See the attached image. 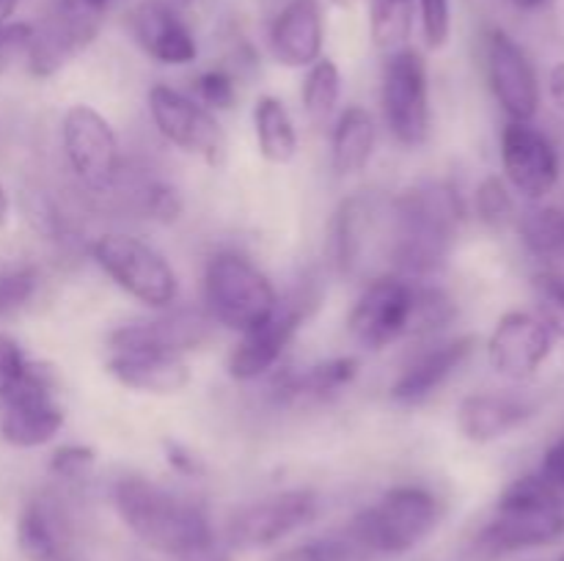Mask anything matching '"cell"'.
Returning a JSON list of instances; mask_svg holds the SVG:
<instances>
[{"mask_svg":"<svg viewBox=\"0 0 564 561\" xmlns=\"http://www.w3.org/2000/svg\"><path fill=\"white\" fill-rule=\"evenodd\" d=\"M505 176L521 196L540 201L560 182V154L554 143L529 121H507L501 130Z\"/></svg>","mask_w":564,"mask_h":561,"instance_id":"obj_18","label":"cell"},{"mask_svg":"<svg viewBox=\"0 0 564 561\" xmlns=\"http://www.w3.org/2000/svg\"><path fill=\"white\" fill-rule=\"evenodd\" d=\"M413 289L416 280L394 273H380L367 280L347 314V330L364 350H386L411 333Z\"/></svg>","mask_w":564,"mask_h":561,"instance_id":"obj_12","label":"cell"},{"mask_svg":"<svg viewBox=\"0 0 564 561\" xmlns=\"http://www.w3.org/2000/svg\"><path fill=\"white\" fill-rule=\"evenodd\" d=\"M378 127L364 105H350L336 119L330 132V168L336 176H356L372 163Z\"/></svg>","mask_w":564,"mask_h":561,"instance_id":"obj_27","label":"cell"},{"mask_svg":"<svg viewBox=\"0 0 564 561\" xmlns=\"http://www.w3.org/2000/svg\"><path fill=\"white\" fill-rule=\"evenodd\" d=\"M121 0H69L50 6L44 20L31 25L25 44L28 66L36 77H50L91 47L102 22Z\"/></svg>","mask_w":564,"mask_h":561,"instance_id":"obj_9","label":"cell"},{"mask_svg":"<svg viewBox=\"0 0 564 561\" xmlns=\"http://www.w3.org/2000/svg\"><path fill=\"white\" fill-rule=\"evenodd\" d=\"M61 143L66 163L83 187L110 193L121 174V152L110 121L91 105L75 102L61 119Z\"/></svg>","mask_w":564,"mask_h":561,"instance_id":"obj_10","label":"cell"},{"mask_svg":"<svg viewBox=\"0 0 564 561\" xmlns=\"http://www.w3.org/2000/svg\"><path fill=\"white\" fill-rule=\"evenodd\" d=\"M534 416V407L518 396L471 394L457 407V429L471 443H494Z\"/></svg>","mask_w":564,"mask_h":561,"instance_id":"obj_25","label":"cell"},{"mask_svg":"<svg viewBox=\"0 0 564 561\" xmlns=\"http://www.w3.org/2000/svg\"><path fill=\"white\" fill-rule=\"evenodd\" d=\"M176 561H229V559H226L215 544H207V548H198V550H191V553L180 556Z\"/></svg>","mask_w":564,"mask_h":561,"instance_id":"obj_44","label":"cell"},{"mask_svg":"<svg viewBox=\"0 0 564 561\" xmlns=\"http://www.w3.org/2000/svg\"><path fill=\"white\" fill-rule=\"evenodd\" d=\"M477 350L474 336H455V339H441L435 344L419 350L411 361L402 366L397 380L391 383V402L402 407H416L433 399L468 361Z\"/></svg>","mask_w":564,"mask_h":561,"instance_id":"obj_19","label":"cell"},{"mask_svg":"<svg viewBox=\"0 0 564 561\" xmlns=\"http://www.w3.org/2000/svg\"><path fill=\"white\" fill-rule=\"evenodd\" d=\"M510 3L521 11H538L543 9V6H549L551 0H510Z\"/></svg>","mask_w":564,"mask_h":561,"instance_id":"obj_45","label":"cell"},{"mask_svg":"<svg viewBox=\"0 0 564 561\" xmlns=\"http://www.w3.org/2000/svg\"><path fill=\"white\" fill-rule=\"evenodd\" d=\"M149 116L160 135L180 152L193 154L207 165H220L226 157V132L218 116L204 108L191 94H182L165 82L149 88Z\"/></svg>","mask_w":564,"mask_h":561,"instance_id":"obj_11","label":"cell"},{"mask_svg":"<svg viewBox=\"0 0 564 561\" xmlns=\"http://www.w3.org/2000/svg\"><path fill=\"white\" fill-rule=\"evenodd\" d=\"M466 207L460 193L441 179L416 182L389 201L386 273L424 280L438 273L455 248Z\"/></svg>","mask_w":564,"mask_h":561,"instance_id":"obj_1","label":"cell"},{"mask_svg":"<svg viewBox=\"0 0 564 561\" xmlns=\"http://www.w3.org/2000/svg\"><path fill=\"white\" fill-rule=\"evenodd\" d=\"M319 515V498L312 490H284L240 506L226 522V542L235 550L273 548L290 534L306 528Z\"/></svg>","mask_w":564,"mask_h":561,"instance_id":"obj_13","label":"cell"},{"mask_svg":"<svg viewBox=\"0 0 564 561\" xmlns=\"http://www.w3.org/2000/svg\"><path fill=\"white\" fill-rule=\"evenodd\" d=\"M422 16V36L430 50L446 47L452 33V6L449 0H419Z\"/></svg>","mask_w":564,"mask_h":561,"instance_id":"obj_39","label":"cell"},{"mask_svg":"<svg viewBox=\"0 0 564 561\" xmlns=\"http://www.w3.org/2000/svg\"><path fill=\"white\" fill-rule=\"evenodd\" d=\"M113 506L121 522L158 553L180 559L191 550L215 544L207 512L152 479L121 476L113 484Z\"/></svg>","mask_w":564,"mask_h":561,"instance_id":"obj_2","label":"cell"},{"mask_svg":"<svg viewBox=\"0 0 564 561\" xmlns=\"http://www.w3.org/2000/svg\"><path fill=\"white\" fill-rule=\"evenodd\" d=\"M523 245L543 262H564V209L534 207L518 220Z\"/></svg>","mask_w":564,"mask_h":561,"instance_id":"obj_29","label":"cell"},{"mask_svg":"<svg viewBox=\"0 0 564 561\" xmlns=\"http://www.w3.org/2000/svg\"><path fill=\"white\" fill-rule=\"evenodd\" d=\"M6 64H9V53H0V75L6 72Z\"/></svg>","mask_w":564,"mask_h":561,"instance_id":"obj_49","label":"cell"},{"mask_svg":"<svg viewBox=\"0 0 564 561\" xmlns=\"http://www.w3.org/2000/svg\"><path fill=\"white\" fill-rule=\"evenodd\" d=\"M9 215H11V201L9 196H6L3 187H0V226L9 223Z\"/></svg>","mask_w":564,"mask_h":561,"instance_id":"obj_46","label":"cell"},{"mask_svg":"<svg viewBox=\"0 0 564 561\" xmlns=\"http://www.w3.org/2000/svg\"><path fill=\"white\" fill-rule=\"evenodd\" d=\"M527 561H564V550H556V553L538 556V559H527Z\"/></svg>","mask_w":564,"mask_h":561,"instance_id":"obj_47","label":"cell"},{"mask_svg":"<svg viewBox=\"0 0 564 561\" xmlns=\"http://www.w3.org/2000/svg\"><path fill=\"white\" fill-rule=\"evenodd\" d=\"M138 209L147 215L154 223H176L185 212V201H182L180 190L174 185H169L165 179H143L141 187L135 193Z\"/></svg>","mask_w":564,"mask_h":561,"instance_id":"obj_34","label":"cell"},{"mask_svg":"<svg viewBox=\"0 0 564 561\" xmlns=\"http://www.w3.org/2000/svg\"><path fill=\"white\" fill-rule=\"evenodd\" d=\"M474 212L490 229H505L516 215V204H512L507 182H501L499 176H488V179L479 182L477 193H474Z\"/></svg>","mask_w":564,"mask_h":561,"instance_id":"obj_35","label":"cell"},{"mask_svg":"<svg viewBox=\"0 0 564 561\" xmlns=\"http://www.w3.org/2000/svg\"><path fill=\"white\" fill-rule=\"evenodd\" d=\"M485 75L510 121H532L540 108V82L521 44L501 28L485 33Z\"/></svg>","mask_w":564,"mask_h":561,"instance_id":"obj_16","label":"cell"},{"mask_svg":"<svg viewBox=\"0 0 564 561\" xmlns=\"http://www.w3.org/2000/svg\"><path fill=\"white\" fill-rule=\"evenodd\" d=\"M416 20V0H372L369 6V33L375 47L383 53L408 47Z\"/></svg>","mask_w":564,"mask_h":561,"instance_id":"obj_30","label":"cell"},{"mask_svg":"<svg viewBox=\"0 0 564 561\" xmlns=\"http://www.w3.org/2000/svg\"><path fill=\"white\" fill-rule=\"evenodd\" d=\"M538 476L543 479L545 487L564 504V435H560V438L545 449Z\"/></svg>","mask_w":564,"mask_h":561,"instance_id":"obj_40","label":"cell"},{"mask_svg":"<svg viewBox=\"0 0 564 561\" xmlns=\"http://www.w3.org/2000/svg\"><path fill=\"white\" fill-rule=\"evenodd\" d=\"M97 267L141 306L165 311L180 297V278L169 258L141 237L124 231H105L91 242Z\"/></svg>","mask_w":564,"mask_h":561,"instance_id":"obj_6","label":"cell"},{"mask_svg":"<svg viewBox=\"0 0 564 561\" xmlns=\"http://www.w3.org/2000/svg\"><path fill=\"white\" fill-rule=\"evenodd\" d=\"M389 245V204L380 207L372 196L358 193L345 198L330 220V262L341 275H358L375 256L386 262Z\"/></svg>","mask_w":564,"mask_h":561,"instance_id":"obj_15","label":"cell"},{"mask_svg":"<svg viewBox=\"0 0 564 561\" xmlns=\"http://www.w3.org/2000/svg\"><path fill=\"white\" fill-rule=\"evenodd\" d=\"M163 454H165V462H169V468L174 473H180V476H187V479H198L204 476V462L202 457L193 454L187 446H182L180 440H163Z\"/></svg>","mask_w":564,"mask_h":561,"instance_id":"obj_42","label":"cell"},{"mask_svg":"<svg viewBox=\"0 0 564 561\" xmlns=\"http://www.w3.org/2000/svg\"><path fill=\"white\" fill-rule=\"evenodd\" d=\"M380 108L389 135L400 146L419 148L430 141L433 108H430L427 61L416 47L389 53L380 82Z\"/></svg>","mask_w":564,"mask_h":561,"instance_id":"obj_8","label":"cell"},{"mask_svg":"<svg viewBox=\"0 0 564 561\" xmlns=\"http://www.w3.org/2000/svg\"><path fill=\"white\" fill-rule=\"evenodd\" d=\"M176 3H196V0H176Z\"/></svg>","mask_w":564,"mask_h":561,"instance_id":"obj_51","label":"cell"},{"mask_svg":"<svg viewBox=\"0 0 564 561\" xmlns=\"http://www.w3.org/2000/svg\"><path fill=\"white\" fill-rule=\"evenodd\" d=\"M444 517L438 495L424 484H397L375 506L352 517L347 537L367 556H405L416 550Z\"/></svg>","mask_w":564,"mask_h":561,"instance_id":"obj_4","label":"cell"},{"mask_svg":"<svg viewBox=\"0 0 564 561\" xmlns=\"http://www.w3.org/2000/svg\"><path fill=\"white\" fill-rule=\"evenodd\" d=\"M314 302L312 292L303 286V292H295L286 300H279L275 311L251 330L240 336L235 350L229 352V377L237 383H253V380L264 377L279 366L284 358L286 346L292 344L301 324L306 322L308 306Z\"/></svg>","mask_w":564,"mask_h":561,"instance_id":"obj_14","label":"cell"},{"mask_svg":"<svg viewBox=\"0 0 564 561\" xmlns=\"http://www.w3.org/2000/svg\"><path fill=\"white\" fill-rule=\"evenodd\" d=\"M58 3H69V0H50V6H58Z\"/></svg>","mask_w":564,"mask_h":561,"instance_id":"obj_50","label":"cell"},{"mask_svg":"<svg viewBox=\"0 0 564 561\" xmlns=\"http://www.w3.org/2000/svg\"><path fill=\"white\" fill-rule=\"evenodd\" d=\"M457 317V306L449 297V292L441 286L422 284L416 280L413 289V319H411V333L413 339H433L441 330L449 328Z\"/></svg>","mask_w":564,"mask_h":561,"instance_id":"obj_32","label":"cell"},{"mask_svg":"<svg viewBox=\"0 0 564 561\" xmlns=\"http://www.w3.org/2000/svg\"><path fill=\"white\" fill-rule=\"evenodd\" d=\"M549 94H551V99H554L556 108H560L564 113V61H562V64H556L554 69H551Z\"/></svg>","mask_w":564,"mask_h":561,"instance_id":"obj_43","label":"cell"},{"mask_svg":"<svg viewBox=\"0 0 564 561\" xmlns=\"http://www.w3.org/2000/svg\"><path fill=\"white\" fill-rule=\"evenodd\" d=\"M47 468L58 482L80 484L86 482L94 473V468H97V451L86 443H66L53 451Z\"/></svg>","mask_w":564,"mask_h":561,"instance_id":"obj_36","label":"cell"},{"mask_svg":"<svg viewBox=\"0 0 564 561\" xmlns=\"http://www.w3.org/2000/svg\"><path fill=\"white\" fill-rule=\"evenodd\" d=\"M253 132H257V148L268 163L286 165L297 154V130L290 110L279 97L257 99L253 105Z\"/></svg>","mask_w":564,"mask_h":561,"instance_id":"obj_28","label":"cell"},{"mask_svg":"<svg viewBox=\"0 0 564 561\" xmlns=\"http://www.w3.org/2000/svg\"><path fill=\"white\" fill-rule=\"evenodd\" d=\"M64 421L58 377L47 363L28 361L25 372L0 394V435L17 449H39L61 432Z\"/></svg>","mask_w":564,"mask_h":561,"instance_id":"obj_7","label":"cell"},{"mask_svg":"<svg viewBox=\"0 0 564 561\" xmlns=\"http://www.w3.org/2000/svg\"><path fill=\"white\" fill-rule=\"evenodd\" d=\"M130 31L138 47L163 66H187L196 61L198 44L191 25L174 6L163 0H143L132 9Z\"/></svg>","mask_w":564,"mask_h":561,"instance_id":"obj_21","label":"cell"},{"mask_svg":"<svg viewBox=\"0 0 564 561\" xmlns=\"http://www.w3.org/2000/svg\"><path fill=\"white\" fill-rule=\"evenodd\" d=\"M218 324L213 322L204 308H165L158 319L149 322L121 324L108 336V350L116 346H149V350L171 352V355H185L198 350L215 336Z\"/></svg>","mask_w":564,"mask_h":561,"instance_id":"obj_20","label":"cell"},{"mask_svg":"<svg viewBox=\"0 0 564 561\" xmlns=\"http://www.w3.org/2000/svg\"><path fill=\"white\" fill-rule=\"evenodd\" d=\"M279 289L268 273L237 251H218L204 267V311L215 324L246 333L279 306Z\"/></svg>","mask_w":564,"mask_h":561,"instance_id":"obj_5","label":"cell"},{"mask_svg":"<svg viewBox=\"0 0 564 561\" xmlns=\"http://www.w3.org/2000/svg\"><path fill=\"white\" fill-rule=\"evenodd\" d=\"M28 358L9 333H0V394L25 372Z\"/></svg>","mask_w":564,"mask_h":561,"instance_id":"obj_41","label":"cell"},{"mask_svg":"<svg viewBox=\"0 0 564 561\" xmlns=\"http://www.w3.org/2000/svg\"><path fill=\"white\" fill-rule=\"evenodd\" d=\"M193 94L204 108L215 110H231L237 102V82L235 75L224 66H213V69L202 72V75L193 80Z\"/></svg>","mask_w":564,"mask_h":561,"instance_id":"obj_37","label":"cell"},{"mask_svg":"<svg viewBox=\"0 0 564 561\" xmlns=\"http://www.w3.org/2000/svg\"><path fill=\"white\" fill-rule=\"evenodd\" d=\"M564 537V504L538 473L516 479L496 501L494 517L474 539L479 561H499Z\"/></svg>","mask_w":564,"mask_h":561,"instance_id":"obj_3","label":"cell"},{"mask_svg":"<svg viewBox=\"0 0 564 561\" xmlns=\"http://www.w3.org/2000/svg\"><path fill=\"white\" fill-rule=\"evenodd\" d=\"M356 355H339L308 366L306 372H281L273 377V399L279 405H323L345 394L358 377Z\"/></svg>","mask_w":564,"mask_h":561,"instance_id":"obj_24","label":"cell"},{"mask_svg":"<svg viewBox=\"0 0 564 561\" xmlns=\"http://www.w3.org/2000/svg\"><path fill=\"white\" fill-rule=\"evenodd\" d=\"M105 369L124 388L152 396L180 394L193 380L185 358L149 346H116L110 350Z\"/></svg>","mask_w":564,"mask_h":561,"instance_id":"obj_22","label":"cell"},{"mask_svg":"<svg viewBox=\"0 0 564 561\" xmlns=\"http://www.w3.org/2000/svg\"><path fill=\"white\" fill-rule=\"evenodd\" d=\"M268 561H367V553L345 534V537L308 539V542L292 544Z\"/></svg>","mask_w":564,"mask_h":561,"instance_id":"obj_33","label":"cell"},{"mask_svg":"<svg viewBox=\"0 0 564 561\" xmlns=\"http://www.w3.org/2000/svg\"><path fill=\"white\" fill-rule=\"evenodd\" d=\"M341 99V72L330 58H319L317 64L308 66L301 86V102L308 119L314 124H328L330 116L336 113Z\"/></svg>","mask_w":564,"mask_h":561,"instance_id":"obj_31","label":"cell"},{"mask_svg":"<svg viewBox=\"0 0 564 561\" xmlns=\"http://www.w3.org/2000/svg\"><path fill=\"white\" fill-rule=\"evenodd\" d=\"M334 6H339V9H350V6H356L358 0H330Z\"/></svg>","mask_w":564,"mask_h":561,"instance_id":"obj_48","label":"cell"},{"mask_svg":"<svg viewBox=\"0 0 564 561\" xmlns=\"http://www.w3.org/2000/svg\"><path fill=\"white\" fill-rule=\"evenodd\" d=\"M554 350V330L529 311H507L488 339V363L499 377H534Z\"/></svg>","mask_w":564,"mask_h":561,"instance_id":"obj_17","label":"cell"},{"mask_svg":"<svg viewBox=\"0 0 564 561\" xmlns=\"http://www.w3.org/2000/svg\"><path fill=\"white\" fill-rule=\"evenodd\" d=\"M39 289V273L33 267H17L0 273V319L22 311Z\"/></svg>","mask_w":564,"mask_h":561,"instance_id":"obj_38","label":"cell"},{"mask_svg":"<svg viewBox=\"0 0 564 561\" xmlns=\"http://www.w3.org/2000/svg\"><path fill=\"white\" fill-rule=\"evenodd\" d=\"M270 53L286 69H308L323 58L325 16L319 0H290L270 22Z\"/></svg>","mask_w":564,"mask_h":561,"instance_id":"obj_23","label":"cell"},{"mask_svg":"<svg viewBox=\"0 0 564 561\" xmlns=\"http://www.w3.org/2000/svg\"><path fill=\"white\" fill-rule=\"evenodd\" d=\"M17 548L28 561H69V522L50 498H31L17 517Z\"/></svg>","mask_w":564,"mask_h":561,"instance_id":"obj_26","label":"cell"}]
</instances>
